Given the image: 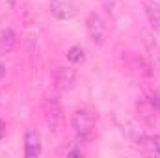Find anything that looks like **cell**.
Here are the masks:
<instances>
[{"instance_id": "6da1fadb", "label": "cell", "mask_w": 160, "mask_h": 158, "mask_svg": "<svg viewBox=\"0 0 160 158\" xmlns=\"http://www.w3.org/2000/svg\"><path fill=\"white\" fill-rule=\"evenodd\" d=\"M97 117L99 116H97V112L91 106H80V108H77L73 112V116H71V126L75 128V132L78 136L89 140L91 134H93V130H95Z\"/></svg>"}, {"instance_id": "7a4b0ae2", "label": "cell", "mask_w": 160, "mask_h": 158, "mask_svg": "<svg viewBox=\"0 0 160 158\" xmlns=\"http://www.w3.org/2000/svg\"><path fill=\"white\" fill-rule=\"evenodd\" d=\"M121 63L125 67L127 73H130L132 77L136 78H151L155 75V69L153 65L138 52H132V50H127L121 54Z\"/></svg>"}, {"instance_id": "3957f363", "label": "cell", "mask_w": 160, "mask_h": 158, "mask_svg": "<svg viewBox=\"0 0 160 158\" xmlns=\"http://www.w3.org/2000/svg\"><path fill=\"white\" fill-rule=\"evenodd\" d=\"M86 32H88V37L93 45H102L104 43V34H106V22L104 19L91 11L86 19Z\"/></svg>"}, {"instance_id": "277c9868", "label": "cell", "mask_w": 160, "mask_h": 158, "mask_svg": "<svg viewBox=\"0 0 160 158\" xmlns=\"http://www.w3.org/2000/svg\"><path fill=\"white\" fill-rule=\"evenodd\" d=\"M48 7H50V13L58 21H69L78 11L77 0H50V6Z\"/></svg>"}, {"instance_id": "5b68a950", "label": "cell", "mask_w": 160, "mask_h": 158, "mask_svg": "<svg viewBox=\"0 0 160 158\" xmlns=\"http://www.w3.org/2000/svg\"><path fill=\"white\" fill-rule=\"evenodd\" d=\"M75 78H77V69L71 65H62L54 73V84L60 91H69L75 84Z\"/></svg>"}, {"instance_id": "8992f818", "label": "cell", "mask_w": 160, "mask_h": 158, "mask_svg": "<svg viewBox=\"0 0 160 158\" xmlns=\"http://www.w3.org/2000/svg\"><path fill=\"white\" fill-rule=\"evenodd\" d=\"M45 119H47V125L52 132L58 130V125L62 121V104L58 101V97H50L47 102H45Z\"/></svg>"}, {"instance_id": "52a82bcc", "label": "cell", "mask_w": 160, "mask_h": 158, "mask_svg": "<svg viewBox=\"0 0 160 158\" xmlns=\"http://www.w3.org/2000/svg\"><path fill=\"white\" fill-rule=\"evenodd\" d=\"M138 149L151 158H160V138L157 136H147V134H140L136 140Z\"/></svg>"}, {"instance_id": "ba28073f", "label": "cell", "mask_w": 160, "mask_h": 158, "mask_svg": "<svg viewBox=\"0 0 160 158\" xmlns=\"http://www.w3.org/2000/svg\"><path fill=\"white\" fill-rule=\"evenodd\" d=\"M41 155V136L36 128H28L24 134V156L36 158Z\"/></svg>"}, {"instance_id": "9c48e42d", "label": "cell", "mask_w": 160, "mask_h": 158, "mask_svg": "<svg viewBox=\"0 0 160 158\" xmlns=\"http://www.w3.org/2000/svg\"><path fill=\"white\" fill-rule=\"evenodd\" d=\"M142 6H143L149 26L153 28V32L160 34V4L157 0H142Z\"/></svg>"}, {"instance_id": "30bf717a", "label": "cell", "mask_w": 160, "mask_h": 158, "mask_svg": "<svg viewBox=\"0 0 160 158\" xmlns=\"http://www.w3.org/2000/svg\"><path fill=\"white\" fill-rule=\"evenodd\" d=\"M136 110H138V116L140 119L143 121V123H147V125H155L157 123V117H155V102L153 101H149V99H140L138 101V104H136Z\"/></svg>"}, {"instance_id": "8fae6325", "label": "cell", "mask_w": 160, "mask_h": 158, "mask_svg": "<svg viewBox=\"0 0 160 158\" xmlns=\"http://www.w3.org/2000/svg\"><path fill=\"white\" fill-rule=\"evenodd\" d=\"M15 48V32L11 28H2L0 30V54L6 56L13 52Z\"/></svg>"}, {"instance_id": "7c38bea8", "label": "cell", "mask_w": 160, "mask_h": 158, "mask_svg": "<svg viewBox=\"0 0 160 158\" xmlns=\"http://www.w3.org/2000/svg\"><path fill=\"white\" fill-rule=\"evenodd\" d=\"M101 6L110 13V17H119L125 9V2L123 0H101Z\"/></svg>"}, {"instance_id": "4fadbf2b", "label": "cell", "mask_w": 160, "mask_h": 158, "mask_svg": "<svg viewBox=\"0 0 160 158\" xmlns=\"http://www.w3.org/2000/svg\"><path fill=\"white\" fill-rule=\"evenodd\" d=\"M67 60H69L71 63H75V65L84 63V62H86L84 48H82V47H71V48L67 50Z\"/></svg>"}, {"instance_id": "5bb4252c", "label": "cell", "mask_w": 160, "mask_h": 158, "mask_svg": "<svg viewBox=\"0 0 160 158\" xmlns=\"http://www.w3.org/2000/svg\"><path fill=\"white\" fill-rule=\"evenodd\" d=\"M15 7V0H0V17L11 13Z\"/></svg>"}, {"instance_id": "9a60e30c", "label": "cell", "mask_w": 160, "mask_h": 158, "mask_svg": "<svg viewBox=\"0 0 160 158\" xmlns=\"http://www.w3.org/2000/svg\"><path fill=\"white\" fill-rule=\"evenodd\" d=\"M153 102H155V106L158 108V112H160V89L155 93V97H153Z\"/></svg>"}, {"instance_id": "2e32d148", "label": "cell", "mask_w": 160, "mask_h": 158, "mask_svg": "<svg viewBox=\"0 0 160 158\" xmlns=\"http://www.w3.org/2000/svg\"><path fill=\"white\" fill-rule=\"evenodd\" d=\"M4 134H6V125H4V121L0 119V140L4 138Z\"/></svg>"}, {"instance_id": "e0dca14e", "label": "cell", "mask_w": 160, "mask_h": 158, "mask_svg": "<svg viewBox=\"0 0 160 158\" xmlns=\"http://www.w3.org/2000/svg\"><path fill=\"white\" fill-rule=\"evenodd\" d=\"M4 75H6V67H4V65H2V63H0V78H2V77H4Z\"/></svg>"}]
</instances>
